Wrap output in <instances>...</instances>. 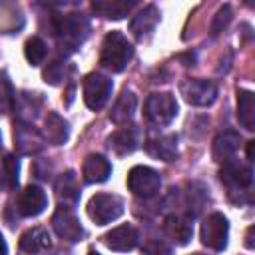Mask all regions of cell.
I'll return each instance as SVG.
<instances>
[{"label":"cell","mask_w":255,"mask_h":255,"mask_svg":"<svg viewBox=\"0 0 255 255\" xmlns=\"http://www.w3.org/2000/svg\"><path fill=\"white\" fill-rule=\"evenodd\" d=\"M68 135H70L68 122L60 114L48 112L44 120V139H48L52 145H62L68 141Z\"/></svg>","instance_id":"ac0fdd59"},{"label":"cell","mask_w":255,"mask_h":255,"mask_svg":"<svg viewBox=\"0 0 255 255\" xmlns=\"http://www.w3.org/2000/svg\"><path fill=\"white\" fill-rule=\"evenodd\" d=\"M135 6V0H96L92 2L94 12H98L104 18L110 20H120L124 16H128V12Z\"/></svg>","instance_id":"603a6c76"},{"label":"cell","mask_w":255,"mask_h":255,"mask_svg":"<svg viewBox=\"0 0 255 255\" xmlns=\"http://www.w3.org/2000/svg\"><path fill=\"white\" fill-rule=\"evenodd\" d=\"M157 22H159V10L153 4H149L133 16V20L129 22V30L135 38H145L155 30Z\"/></svg>","instance_id":"e0dca14e"},{"label":"cell","mask_w":255,"mask_h":255,"mask_svg":"<svg viewBox=\"0 0 255 255\" xmlns=\"http://www.w3.org/2000/svg\"><path fill=\"white\" fill-rule=\"evenodd\" d=\"M139 241V233L133 225L124 223L114 227L112 231H108L104 235V243L112 249V251H131Z\"/></svg>","instance_id":"7c38bea8"},{"label":"cell","mask_w":255,"mask_h":255,"mask_svg":"<svg viewBox=\"0 0 255 255\" xmlns=\"http://www.w3.org/2000/svg\"><path fill=\"white\" fill-rule=\"evenodd\" d=\"M48 205V197L42 187L38 185H26L18 195V211L24 217H36L40 215Z\"/></svg>","instance_id":"8fae6325"},{"label":"cell","mask_w":255,"mask_h":255,"mask_svg":"<svg viewBox=\"0 0 255 255\" xmlns=\"http://www.w3.org/2000/svg\"><path fill=\"white\" fill-rule=\"evenodd\" d=\"M50 245H52V241H50V235L44 227H30L20 237V249L30 253V255L42 253V251L50 249Z\"/></svg>","instance_id":"ffe728a7"},{"label":"cell","mask_w":255,"mask_h":255,"mask_svg":"<svg viewBox=\"0 0 255 255\" xmlns=\"http://www.w3.org/2000/svg\"><path fill=\"white\" fill-rule=\"evenodd\" d=\"M46 145L44 135L28 122L20 120L14 126V147L20 155H34L40 153Z\"/></svg>","instance_id":"9c48e42d"},{"label":"cell","mask_w":255,"mask_h":255,"mask_svg":"<svg viewBox=\"0 0 255 255\" xmlns=\"http://www.w3.org/2000/svg\"><path fill=\"white\" fill-rule=\"evenodd\" d=\"M128 187L137 197H153L161 187V177L147 165H135L128 173Z\"/></svg>","instance_id":"8992f818"},{"label":"cell","mask_w":255,"mask_h":255,"mask_svg":"<svg viewBox=\"0 0 255 255\" xmlns=\"http://www.w3.org/2000/svg\"><path fill=\"white\" fill-rule=\"evenodd\" d=\"M88 255H100V253H96V251H90V253H88Z\"/></svg>","instance_id":"e575fe53"},{"label":"cell","mask_w":255,"mask_h":255,"mask_svg":"<svg viewBox=\"0 0 255 255\" xmlns=\"http://www.w3.org/2000/svg\"><path fill=\"white\" fill-rule=\"evenodd\" d=\"M135 106H137V100H135L133 92L124 90V92H122V96L116 100V104H114V108H112L110 120H112L116 126L126 128V126L131 122L133 114H135Z\"/></svg>","instance_id":"2e32d148"},{"label":"cell","mask_w":255,"mask_h":255,"mask_svg":"<svg viewBox=\"0 0 255 255\" xmlns=\"http://www.w3.org/2000/svg\"><path fill=\"white\" fill-rule=\"evenodd\" d=\"M145 118L155 126H167L177 116V102L169 92L149 94L143 106Z\"/></svg>","instance_id":"3957f363"},{"label":"cell","mask_w":255,"mask_h":255,"mask_svg":"<svg viewBox=\"0 0 255 255\" xmlns=\"http://www.w3.org/2000/svg\"><path fill=\"white\" fill-rule=\"evenodd\" d=\"M145 253L147 255H171V249L163 241H151V243H147Z\"/></svg>","instance_id":"4dcf8cb0"},{"label":"cell","mask_w":255,"mask_h":255,"mask_svg":"<svg viewBox=\"0 0 255 255\" xmlns=\"http://www.w3.org/2000/svg\"><path fill=\"white\" fill-rule=\"evenodd\" d=\"M110 173H112V165H110V161L104 155L90 153L84 159L82 175H84L86 183H102V181H106L110 177Z\"/></svg>","instance_id":"5bb4252c"},{"label":"cell","mask_w":255,"mask_h":255,"mask_svg":"<svg viewBox=\"0 0 255 255\" xmlns=\"http://www.w3.org/2000/svg\"><path fill=\"white\" fill-rule=\"evenodd\" d=\"M179 92L183 100L191 106H211L217 98V86L209 80L189 78L179 84Z\"/></svg>","instance_id":"ba28073f"},{"label":"cell","mask_w":255,"mask_h":255,"mask_svg":"<svg viewBox=\"0 0 255 255\" xmlns=\"http://www.w3.org/2000/svg\"><path fill=\"white\" fill-rule=\"evenodd\" d=\"M163 233L171 241H175L177 245H185L191 239V235H193V225H191V221L187 217L171 213L163 221Z\"/></svg>","instance_id":"9a60e30c"},{"label":"cell","mask_w":255,"mask_h":255,"mask_svg":"<svg viewBox=\"0 0 255 255\" xmlns=\"http://www.w3.org/2000/svg\"><path fill=\"white\" fill-rule=\"evenodd\" d=\"M0 255H8V245H6L4 237H2V233H0Z\"/></svg>","instance_id":"d6a6232c"},{"label":"cell","mask_w":255,"mask_h":255,"mask_svg":"<svg viewBox=\"0 0 255 255\" xmlns=\"http://www.w3.org/2000/svg\"><path fill=\"white\" fill-rule=\"evenodd\" d=\"M124 213V201L112 193H96L88 201V215L96 225H106Z\"/></svg>","instance_id":"277c9868"},{"label":"cell","mask_w":255,"mask_h":255,"mask_svg":"<svg viewBox=\"0 0 255 255\" xmlns=\"http://www.w3.org/2000/svg\"><path fill=\"white\" fill-rule=\"evenodd\" d=\"M0 189H2V173H0Z\"/></svg>","instance_id":"d590c367"},{"label":"cell","mask_w":255,"mask_h":255,"mask_svg":"<svg viewBox=\"0 0 255 255\" xmlns=\"http://www.w3.org/2000/svg\"><path fill=\"white\" fill-rule=\"evenodd\" d=\"M239 149V135L233 131H225L213 141V159L219 163H227L235 159V151Z\"/></svg>","instance_id":"7402d4cb"},{"label":"cell","mask_w":255,"mask_h":255,"mask_svg":"<svg viewBox=\"0 0 255 255\" xmlns=\"http://www.w3.org/2000/svg\"><path fill=\"white\" fill-rule=\"evenodd\" d=\"M64 74H66L64 62H62V60H54V62H50V64L44 68V82L56 86V84H60V80L64 78Z\"/></svg>","instance_id":"83f0119b"},{"label":"cell","mask_w":255,"mask_h":255,"mask_svg":"<svg viewBox=\"0 0 255 255\" xmlns=\"http://www.w3.org/2000/svg\"><path fill=\"white\" fill-rule=\"evenodd\" d=\"M0 149H2V135H0Z\"/></svg>","instance_id":"8d00e7d4"},{"label":"cell","mask_w":255,"mask_h":255,"mask_svg":"<svg viewBox=\"0 0 255 255\" xmlns=\"http://www.w3.org/2000/svg\"><path fill=\"white\" fill-rule=\"evenodd\" d=\"M237 120L247 131L255 129V96L249 90L237 92Z\"/></svg>","instance_id":"44dd1931"},{"label":"cell","mask_w":255,"mask_h":255,"mask_svg":"<svg viewBox=\"0 0 255 255\" xmlns=\"http://www.w3.org/2000/svg\"><path fill=\"white\" fill-rule=\"evenodd\" d=\"M229 20H231V8L225 4L223 8L217 10V14H215V18H213V22H211V34L217 36V34L229 24Z\"/></svg>","instance_id":"f546056e"},{"label":"cell","mask_w":255,"mask_h":255,"mask_svg":"<svg viewBox=\"0 0 255 255\" xmlns=\"http://www.w3.org/2000/svg\"><path fill=\"white\" fill-rule=\"evenodd\" d=\"M14 96L16 94L10 78L4 72H0V114H8L14 108Z\"/></svg>","instance_id":"4316f807"},{"label":"cell","mask_w":255,"mask_h":255,"mask_svg":"<svg viewBox=\"0 0 255 255\" xmlns=\"http://www.w3.org/2000/svg\"><path fill=\"white\" fill-rule=\"evenodd\" d=\"M145 149L149 155L163 159V161H173L177 157V137L175 135H159V137H149L145 141Z\"/></svg>","instance_id":"d6986e66"},{"label":"cell","mask_w":255,"mask_h":255,"mask_svg":"<svg viewBox=\"0 0 255 255\" xmlns=\"http://www.w3.org/2000/svg\"><path fill=\"white\" fill-rule=\"evenodd\" d=\"M56 195H58L60 201H64V205H66V203L74 205V203L80 199L78 177H76V173H74L72 169L66 171V173H62V175L58 177V181H56Z\"/></svg>","instance_id":"d4e9b609"},{"label":"cell","mask_w":255,"mask_h":255,"mask_svg":"<svg viewBox=\"0 0 255 255\" xmlns=\"http://www.w3.org/2000/svg\"><path fill=\"white\" fill-rule=\"evenodd\" d=\"M82 94H84V104L90 110H102L112 94V80L104 74L92 72L84 78Z\"/></svg>","instance_id":"5b68a950"},{"label":"cell","mask_w":255,"mask_h":255,"mask_svg":"<svg viewBox=\"0 0 255 255\" xmlns=\"http://www.w3.org/2000/svg\"><path fill=\"white\" fill-rule=\"evenodd\" d=\"M133 56V46L131 42L118 30H112L106 34L104 42H102V52H100V64L118 74V72H124L126 66L129 64Z\"/></svg>","instance_id":"6da1fadb"},{"label":"cell","mask_w":255,"mask_h":255,"mask_svg":"<svg viewBox=\"0 0 255 255\" xmlns=\"http://www.w3.org/2000/svg\"><path fill=\"white\" fill-rule=\"evenodd\" d=\"M108 145L116 155H128L135 149L137 137L133 128H120L108 137Z\"/></svg>","instance_id":"cb8c5ba5"},{"label":"cell","mask_w":255,"mask_h":255,"mask_svg":"<svg viewBox=\"0 0 255 255\" xmlns=\"http://www.w3.org/2000/svg\"><path fill=\"white\" fill-rule=\"evenodd\" d=\"M201 243L209 249H215V251H221L225 249L227 245V235H229V223L225 219L223 213H209L203 223H201Z\"/></svg>","instance_id":"52a82bcc"},{"label":"cell","mask_w":255,"mask_h":255,"mask_svg":"<svg viewBox=\"0 0 255 255\" xmlns=\"http://www.w3.org/2000/svg\"><path fill=\"white\" fill-rule=\"evenodd\" d=\"M88 20L82 14H68L54 18V34L58 36V44L68 52L76 50L88 36Z\"/></svg>","instance_id":"7a4b0ae2"},{"label":"cell","mask_w":255,"mask_h":255,"mask_svg":"<svg viewBox=\"0 0 255 255\" xmlns=\"http://www.w3.org/2000/svg\"><path fill=\"white\" fill-rule=\"evenodd\" d=\"M24 54H26V60H28L32 66H40V64L46 60V54H48L44 40L38 38V36H32V38L26 42V46H24Z\"/></svg>","instance_id":"484cf974"},{"label":"cell","mask_w":255,"mask_h":255,"mask_svg":"<svg viewBox=\"0 0 255 255\" xmlns=\"http://www.w3.org/2000/svg\"><path fill=\"white\" fill-rule=\"evenodd\" d=\"M52 225H54V231L62 239H68V241H78L84 235V229H82L76 213L68 205L56 207V211L52 215Z\"/></svg>","instance_id":"30bf717a"},{"label":"cell","mask_w":255,"mask_h":255,"mask_svg":"<svg viewBox=\"0 0 255 255\" xmlns=\"http://www.w3.org/2000/svg\"><path fill=\"white\" fill-rule=\"evenodd\" d=\"M221 181L233 191V189H245L251 185L253 181V171L249 165L245 163H239L235 159L223 163L221 167Z\"/></svg>","instance_id":"4fadbf2b"},{"label":"cell","mask_w":255,"mask_h":255,"mask_svg":"<svg viewBox=\"0 0 255 255\" xmlns=\"http://www.w3.org/2000/svg\"><path fill=\"white\" fill-rule=\"evenodd\" d=\"M18 173H20V163L14 155H6L4 157V177L10 189H14L18 185Z\"/></svg>","instance_id":"f1b7e54d"},{"label":"cell","mask_w":255,"mask_h":255,"mask_svg":"<svg viewBox=\"0 0 255 255\" xmlns=\"http://www.w3.org/2000/svg\"><path fill=\"white\" fill-rule=\"evenodd\" d=\"M253 143L255 141H247V161H253Z\"/></svg>","instance_id":"836d02e7"},{"label":"cell","mask_w":255,"mask_h":255,"mask_svg":"<svg viewBox=\"0 0 255 255\" xmlns=\"http://www.w3.org/2000/svg\"><path fill=\"white\" fill-rule=\"evenodd\" d=\"M253 231H255V227L251 225V227L247 229V235H245V245H247L249 249H251V247L255 245V243H253Z\"/></svg>","instance_id":"1f68e13d"}]
</instances>
